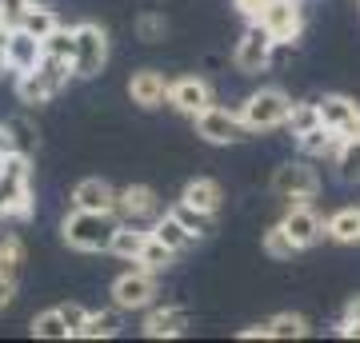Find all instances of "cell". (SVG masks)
I'll use <instances>...</instances> for the list:
<instances>
[{
    "instance_id": "obj_11",
    "label": "cell",
    "mask_w": 360,
    "mask_h": 343,
    "mask_svg": "<svg viewBox=\"0 0 360 343\" xmlns=\"http://www.w3.org/2000/svg\"><path fill=\"white\" fill-rule=\"evenodd\" d=\"M116 216L120 224H144V220H156L160 216V200H156L153 188H144V184H129L124 191H116Z\"/></svg>"
},
{
    "instance_id": "obj_25",
    "label": "cell",
    "mask_w": 360,
    "mask_h": 343,
    "mask_svg": "<svg viewBox=\"0 0 360 343\" xmlns=\"http://www.w3.org/2000/svg\"><path fill=\"white\" fill-rule=\"evenodd\" d=\"M116 331H120V307L116 311H96V316H89L77 339H112Z\"/></svg>"
},
{
    "instance_id": "obj_30",
    "label": "cell",
    "mask_w": 360,
    "mask_h": 343,
    "mask_svg": "<svg viewBox=\"0 0 360 343\" xmlns=\"http://www.w3.org/2000/svg\"><path fill=\"white\" fill-rule=\"evenodd\" d=\"M172 260H176V252H172L168 243H160L156 236H148V243H144V252H141V260H136V264H144L148 271H165Z\"/></svg>"
},
{
    "instance_id": "obj_22",
    "label": "cell",
    "mask_w": 360,
    "mask_h": 343,
    "mask_svg": "<svg viewBox=\"0 0 360 343\" xmlns=\"http://www.w3.org/2000/svg\"><path fill=\"white\" fill-rule=\"evenodd\" d=\"M296 144H300V152H304V156H328V152L340 148V136H336L333 128L316 124V128H309V132H300Z\"/></svg>"
},
{
    "instance_id": "obj_6",
    "label": "cell",
    "mask_w": 360,
    "mask_h": 343,
    "mask_svg": "<svg viewBox=\"0 0 360 343\" xmlns=\"http://www.w3.org/2000/svg\"><path fill=\"white\" fill-rule=\"evenodd\" d=\"M153 295H156V280L144 264H136L132 271H124L112 283V304L120 311H144V307L153 304Z\"/></svg>"
},
{
    "instance_id": "obj_16",
    "label": "cell",
    "mask_w": 360,
    "mask_h": 343,
    "mask_svg": "<svg viewBox=\"0 0 360 343\" xmlns=\"http://www.w3.org/2000/svg\"><path fill=\"white\" fill-rule=\"evenodd\" d=\"M168 84L160 72H153V68H144V72H136V76L129 80V96L132 104H141V108H156V104H165L168 100Z\"/></svg>"
},
{
    "instance_id": "obj_35",
    "label": "cell",
    "mask_w": 360,
    "mask_h": 343,
    "mask_svg": "<svg viewBox=\"0 0 360 343\" xmlns=\"http://www.w3.org/2000/svg\"><path fill=\"white\" fill-rule=\"evenodd\" d=\"M136 36L144 40V44H156V40L168 36V20L160 13H144L141 20H136Z\"/></svg>"
},
{
    "instance_id": "obj_20",
    "label": "cell",
    "mask_w": 360,
    "mask_h": 343,
    "mask_svg": "<svg viewBox=\"0 0 360 343\" xmlns=\"http://www.w3.org/2000/svg\"><path fill=\"white\" fill-rule=\"evenodd\" d=\"M148 236H153V228H141V224H120V231H116V240H112V248H108V252L136 264V260H141V252H144V243H148Z\"/></svg>"
},
{
    "instance_id": "obj_4",
    "label": "cell",
    "mask_w": 360,
    "mask_h": 343,
    "mask_svg": "<svg viewBox=\"0 0 360 343\" xmlns=\"http://www.w3.org/2000/svg\"><path fill=\"white\" fill-rule=\"evenodd\" d=\"M288 112H292V100L281 88H260L240 104V116L252 132H272V128L288 124Z\"/></svg>"
},
{
    "instance_id": "obj_23",
    "label": "cell",
    "mask_w": 360,
    "mask_h": 343,
    "mask_svg": "<svg viewBox=\"0 0 360 343\" xmlns=\"http://www.w3.org/2000/svg\"><path fill=\"white\" fill-rule=\"evenodd\" d=\"M180 200L200 208V212H217L220 208V184H212V180H193V184H184Z\"/></svg>"
},
{
    "instance_id": "obj_41",
    "label": "cell",
    "mask_w": 360,
    "mask_h": 343,
    "mask_svg": "<svg viewBox=\"0 0 360 343\" xmlns=\"http://www.w3.org/2000/svg\"><path fill=\"white\" fill-rule=\"evenodd\" d=\"M269 4L272 0H236V8H240L245 16H252V20H260V13H264Z\"/></svg>"
},
{
    "instance_id": "obj_42",
    "label": "cell",
    "mask_w": 360,
    "mask_h": 343,
    "mask_svg": "<svg viewBox=\"0 0 360 343\" xmlns=\"http://www.w3.org/2000/svg\"><path fill=\"white\" fill-rule=\"evenodd\" d=\"M340 335H348V339H360V319H340Z\"/></svg>"
},
{
    "instance_id": "obj_1",
    "label": "cell",
    "mask_w": 360,
    "mask_h": 343,
    "mask_svg": "<svg viewBox=\"0 0 360 343\" xmlns=\"http://www.w3.org/2000/svg\"><path fill=\"white\" fill-rule=\"evenodd\" d=\"M120 231V216L116 212H89V208H72V216L65 220V243L77 252H108Z\"/></svg>"
},
{
    "instance_id": "obj_36",
    "label": "cell",
    "mask_w": 360,
    "mask_h": 343,
    "mask_svg": "<svg viewBox=\"0 0 360 343\" xmlns=\"http://www.w3.org/2000/svg\"><path fill=\"white\" fill-rule=\"evenodd\" d=\"M37 0H0V25H8V28H16L20 20H25V13L32 8Z\"/></svg>"
},
{
    "instance_id": "obj_38",
    "label": "cell",
    "mask_w": 360,
    "mask_h": 343,
    "mask_svg": "<svg viewBox=\"0 0 360 343\" xmlns=\"http://www.w3.org/2000/svg\"><path fill=\"white\" fill-rule=\"evenodd\" d=\"M60 316L68 319V328H72V335H80V328H84V319H89L92 311H84L80 304H65V307H60Z\"/></svg>"
},
{
    "instance_id": "obj_7",
    "label": "cell",
    "mask_w": 360,
    "mask_h": 343,
    "mask_svg": "<svg viewBox=\"0 0 360 343\" xmlns=\"http://www.w3.org/2000/svg\"><path fill=\"white\" fill-rule=\"evenodd\" d=\"M272 48H276V36H272L260 20H252V25L245 28L240 44H236V56H232V60H236L240 72H260V68H269Z\"/></svg>"
},
{
    "instance_id": "obj_21",
    "label": "cell",
    "mask_w": 360,
    "mask_h": 343,
    "mask_svg": "<svg viewBox=\"0 0 360 343\" xmlns=\"http://www.w3.org/2000/svg\"><path fill=\"white\" fill-rule=\"evenodd\" d=\"M324 236L336 243H360V208H340L328 224H324Z\"/></svg>"
},
{
    "instance_id": "obj_18",
    "label": "cell",
    "mask_w": 360,
    "mask_h": 343,
    "mask_svg": "<svg viewBox=\"0 0 360 343\" xmlns=\"http://www.w3.org/2000/svg\"><path fill=\"white\" fill-rule=\"evenodd\" d=\"M72 208H89V212H112L116 208V191L104 180H80L72 188Z\"/></svg>"
},
{
    "instance_id": "obj_14",
    "label": "cell",
    "mask_w": 360,
    "mask_h": 343,
    "mask_svg": "<svg viewBox=\"0 0 360 343\" xmlns=\"http://www.w3.org/2000/svg\"><path fill=\"white\" fill-rule=\"evenodd\" d=\"M40 60H44V40L16 25L13 32H8V68L20 76V72H32Z\"/></svg>"
},
{
    "instance_id": "obj_13",
    "label": "cell",
    "mask_w": 360,
    "mask_h": 343,
    "mask_svg": "<svg viewBox=\"0 0 360 343\" xmlns=\"http://www.w3.org/2000/svg\"><path fill=\"white\" fill-rule=\"evenodd\" d=\"M284 231H288V236H292V243L296 248H312V243L321 240L324 236V224H321V216H316V212H312L309 203L304 200H296L292 208H288V212H284Z\"/></svg>"
},
{
    "instance_id": "obj_8",
    "label": "cell",
    "mask_w": 360,
    "mask_h": 343,
    "mask_svg": "<svg viewBox=\"0 0 360 343\" xmlns=\"http://www.w3.org/2000/svg\"><path fill=\"white\" fill-rule=\"evenodd\" d=\"M108 60V36H104L101 25H77V56H72V68L77 76H96Z\"/></svg>"
},
{
    "instance_id": "obj_26",
    "label": "cell",
    "mask_w": 360,
    "mask_h": 343,
    "mask_svg": "<svg viewBox=\"0 0 360 343\" xmlns=\"http://www.w3.org/2000/svg\"><path fill=\"white\" fill-rule=\"evenodd\" d=\"M32 335H37V339H68L72 328H68V319L60 316V307H56V311H40V316L32 319Z\"/></svg>"
},
{
    "instance_id": "obj_10",
    "label": "cell",
    "mask_w": 360,
    "mask_h": 343,
    "mask_svg": "<svg viewBox=\"0 0 360 343\" xmlns=\"http://www.w3.org/2000/svg\"><path fill=\"white\" fill-rule=\"evenodd\" d=\"M316 108H321V124L333 128L340 140L360 136V104L356 100H348V96H321Z\"/></svg>"
},
{
    "instance_id": "obj_19",
    "label": "cell",
    "mask_w": 360,
    "mask_h": 343,
    "mask_svg": "<svg viewBox=\"0 0 360 343\" xmlns=\"http://www.w3.org/2000/svg\"><path fill=\"white\" fill-rule=\"evenodd\" d=\"M153 236H156L160 243H168V248H172L176 255L184 252V248H193V243H196V236L184 228V224L172 216V212H165V216H156V220H153Z\"/></svg>"
},
{
    "instance_id": "obj_24",
    "label": "cell",
    "mask_w": 360,
    "mask_h": 343,
    "mask_svg": "<svg viewBox=\"0 0 360 343\" xmlns=\"http://www.w3.org/2000/svg\"><path fill=\"white\" fill-rule=\"evenodd\" d=\"M336 176L345 184H360V136L340 140V148H336Z\"/></svg>"
},
{
    "instance_id": "obj_43",
    "label": "cell",
    "mask_w": 360,
    "mask_h": 343,
    "mask_svg": "<svg viewBox=\"0 0 360 343\" xmlns=\"http://www.w3.org/2000/svg\"><path fill=\"white\" fill-rule=\"evenodd\" d=\"M345 319H360V295H352V300H348V307H345Z\"/></svg>"
},
{
    "instance_id": "obj_17",
    "label": "cell",
    "mask_w": 360,
    "mask_h": 343,
    "mask_svg": "<svg viewBox=\"0 0 360 343\" xmlns=\"http://www.w3.org/2000/svg\"><path fill=\"white\" fill-rule=\"evenodd\" d=\"M184 328H188V311L184 307H156L144 319V335L148 339H176V335H184Z\"/></svg>"
},
{
    "instance_id": "obj_31",
    "label": "cell",
    "mask_w": 360,
    "mask_h": 343,
    "mask_svg": "<svg viewBox=\"0 0 360 343\" xmlns=\"http://www.w3.org/2000/svg\"><path fill=\"white\" fill-rule=\"evenodd\" d=\"M264 252L272 255V260H292V252H300L292 243V236L284 231V224H276V228L264 231Z\"/></svg>"
},
{
    "instance_id": "obj_33",
    "label": "cell",
    "mask_w": 360,
    "mask_h": 343,
    "mask_svg": "<svg viewBox=\"0 0 360 343\" xmlns=\"http://www.w3.org/2000/svg\"><path fill=\"white\" fill-rule=\"evenodd\" d=\"M20 264H25V243H20V236H13V231H0V267L16 271Z\"/></svg>"
},
{
    "instance_id": "obj_44",
    "label": "cell",
    "mask_w": 360,
    "mask_h": 343,
    "mask_svg": "<svg viewBox=\"0 0 360 343\" xmlns=\"http://www.w3.org/2000/svg\"><path fill=\"white\" fill-rule=\"evenodd\" d=\"M8 68V44H0V72Z\"/></svg>"
},
{
    "instance_id": "obj_2",
    "label": "cell",
    "mask_w": 360,
    "mask_h": 343,
    "mask_svg": "<svg viewBox=\"0 0 360 343\" xmlns=\"http://www.w3.org/2000/svg\"><path fill=\"white\" fill-rule=\"evenodd\" d=\"M68 76H77L72 60H60V56H49V52H44V60H40L32 72H20L16 92H20V100L25 104H44V100H52L56 92L65 88Z\"/></svg>"
},
{
    "instance_id": "obj_12",
    "label": "cell",
    "mask_w": 360,
    "mask_h": 343,
    "mask_svg": "<svg viewBox=\"0 0 360 343\" xmlns=\"http://www.w3.org/2000/svg\"><path fill=\"white\" fill-rule=\"evenodd\" d=\"M260 25L276 36V44H292L300 36V25H304L300 20V4L296 0H272L269 8L260 13Z\"/></svg>"
},
{
    "instance_id": "obj_9",
    "label": "cell",
    "mask_w": 360,
    "mask_h": 343,
    "mask_svg": "<svg viewBox=\"0 0 360 343\" xmlns=\"http://www.w3.org/2000/svg\"><path fill=\"white\" fill-rule=\"evenodd\" d=\"M272 191L281 200H312L321 191V180L309 164H281L272 172Z\"/></svg>"
},
{
    "instance_id": "obj_15",
    "label": "cell",
    "mask_w": 360,
    "mask_h": 343,
    "mask_svg": "<svg viewBox=\"0 0 360 343\" xmlns=\"http://www.w3.org/2000/svg\"><path fill=\"white\" fill-rule=\"evenodd\" d=\"M168 104H172L176 112H184V116H200L205 108H212V88H208L205 80L184 76V80H176V84L168 88Z\"/></svg>"
},
{
    "instance_id": "obj_27",
    "label": "cell",
    "mask_w": 360,
    "mask_h": 343,
    "mask_svg": "<svg viewBox=\"0 0 360 343\" xmlns=\"http://www.w3.org/2000/svg\"><path fill=\"white\" fill-rule=\"evenodd\" d=\"M304 335H309V323H304V316L281 311V316L269 319V339H304Z\"/></svg>"
},
{
    "instance_id": "obj_5",
    "label": "cell",
    "mask_w": 360,
    "mask_h": 343,
    "mask_svg": "<svg viewBox=\"0 0 360 343\" xmlns=\"http://www.w3.org/2000/svg\"><path fill=\"white\" fill-rule=\"evenodd\" d=\"M196 120V136H205L208 144H240L252 136V128L245 124V116L240 112H229V108H205L200 116H193Z\"/></svg>"
},
{
    "instance_id": "obj_40",
    "label": "cell",
    "mask_w": 360,
    "mask_h": 343,
    "mask_svg": "<svg viewBox=\"0 0 360 343\" xmlns=\"http://www.w3.org/2000/svg\"><path fill=\"white\" fill-rule=\"evenodd\" d=\"M13 152H20V144H16L13 128H8V124H0V156H13Z\"/></svg>"
},
{
    "instance_id": "obj_39",
    "label": "cell",
    "mask_w": 360,
    "mask_h": 343,
    "mask_svg": "<svg viewBox=\"0 0 360 343\" xmlns=\"http://www.w3.org/2000/svg\"><path fill=\"white\" fill-rule=\"evenodd\" d=\"M13 295H16V280H13V271L8 267H0V311L13 304Z\"/></svg>"
},
{
    "instance_id": "obj_28",
    "label": "cell",
    "mask_w": 360,
    "mask_h": 343,
    "mask_svg": "<svg viewBox=\"0 0 360 343\" xmlns=\"http://www.w3.org/2000/svg\"><path fill=\"white\" fill-rule=\"evenodd\" d=\"M172 216H176V220H180V224H184L188 231H193L196 240L212 231V212H200V208H193V203H184V200H180L176 208H172Z\"/></svg>"
},
{
    "instance_id": "obj_29",
    "label": "cell",
    "mask_w": 360,
    "mask_h": 343,
    "mask_svg": "<svg viewBox=\"0 0 360 343\" xmlns=\"http://www.w3.org/2000/svg\"><path fill=\"white\" fill-rule=\"evenodd\" d=\"M20 28H28L32 36L44 40V36H52V32L60 28V20H56V13H52V8H40V4H32V8L25 13V20H20Z\"/></svg>"
},
{
    "instance_id": "obj_3",
    "label": "cell",
    "mask_w": 360,
    "mask_h": 343,
    "mask_svg": "<svg viewBox=\"0 0 360 343\" xmlns=\"http://www.w3.org/2000/svg\"><path fill=\"white\" fill-rule=\"evenodd\" d=\"M32 212V188H28V152L4 156L0 172V220L4 216H28Z\"/></svg>"
},
{
    "instance_id": "obj_32",
    "label": "cell",
    "mask_w": 360,
    "mask_h": 343,
    "mask_svg": "<svg viewBox=\"0 0 360 343\" xmlns=\"http://www.w3.org/2000/svg\"><path fill=\"white\" fill-rule=\"evenodd\" d=\"M44 52L60 56V60H72L77 56V28H56L52 36H44Z\"/></svg>"
},
{
    "instance_id": "obj_37",
    "label": "cell",
    "mask_w": 360,
    "mask_h": 343,
    "mask_svg": "<svg viewBox=\"0 0 360 343\" xmlns=\"http://www.w3.org/2000/svg\"><path fill=\"white\" fill-rule=\"evenodd\" d=\"M8 128H13L16 144H20V152H28L32 144H37V132H32V124H25V120H8Z\"/></svg>"
},
{
    "instance_id": "obj_34",
    "label": "cell",
    "mask_w": 360,
    "mask_h": 343,
    "mask_svg": "<svg viewBox=\"0 0 360 343\" xmlns=\"http://www.w3.org/2000/svg\"><path fill=\"white\" fill-rule=\"evenodd\" d=\"M321 124V108L316 104H292V112H288V128H292V136L300 132H309V128Z\"/></svg>"
}]
</instances>
